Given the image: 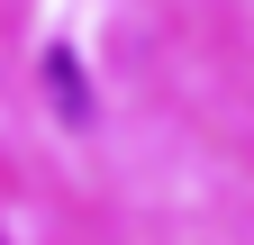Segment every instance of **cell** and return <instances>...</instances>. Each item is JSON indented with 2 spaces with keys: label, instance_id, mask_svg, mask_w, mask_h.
<instances>
[{
  "label": "cell",
  "instance_id": "cell-1",
  "mask_svg": "<svg viewBox=\"0 0 254 245\" xmlns=\"http://www.w3.org/2000/svg\"><path fill=\"white\" fill-rule=\"evenodd\" d=\"M46 91H55V109H73V118H82V73H73V55H64V46L46 55Z\"/></svg>",
  "mask_w": 254,
  "mask_h": 245
},
{
  "label": "cell",
  "instance_id": "cell-2",
  "mask_svg": "<svg viewBox=\"0 0 254 245\" xmlns=\"http://www.w3.org/2000/svg\"><path fill=\"white\" fill-rule=\"evenodd\" d=\"M0 245H9V236H0Z\"/></svg>",
  "mask_w": 254,
  "mask_h": 245
}]
</instances>
